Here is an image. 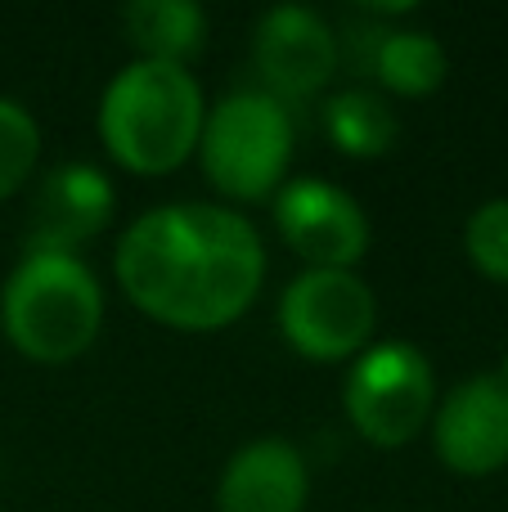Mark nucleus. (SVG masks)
<instances>
[{"label": "nucleus", "mask_w": 508, "mask_h": 512, "mask_svg": "<svg viewBox=\"0 0 508 512\" xmlns=\"http://www.w3.org/2000/svg\"><path fill=\"white\" fill-rule=\"evenodd\" d=\"M41 158V131L32 113L14 99H0V198L23 189V180L36 171Z\"/></svg>", "instance_id": "15"}, {"label": "nucleus", "mask_w": 508, "mask_h": 512, "mask_svg": "<svg viewBox=\"0 0 508 512\" xmlns=\"http://www.w3.org/2000/svg\"><path fill=\"white\" fill-rule=\"evenodd\" d=\"M374 292L356 270H306L279 297V328L306 360H351L374 333Z\"/></svg>", "instance_id": "6"}, {"label": "nucleus", "mask_w": 508, "mask_h": 512, "mask_svg": "<svg viewBox=\"0 0 508 512\" xmlns=\"http://www.w3.org/2000/svg\"><path fill=\"white\" fill-rule=\"evenodd\" d=\"M311 499L306 459L288 441H252L225 463L216 512H302Z\"/></svg>", "instance_id": "11"}, {"label": "nucleus", "mask_w": 508, "mask_h": 512, "mask_svg": "<svg viewBox=\"0 0 508 512\" xmlns=\"http://www.w3.org/2000/svg\"><path fill=\"white\" fill-rule=\"evenodd\" d=\"M324 131L347 158H378L396 140V113L374 90H342L324 104Z\"/></svg>", "instance_id": "14"}, {"label": "nucleus", "mask_w": 508, "mask_h": 512, "mask_svg": "<svg viewBox=\"0 0 508 512\" xmlns=\"http://www.w3.org/2000/svg\"><path fill=\"white\" fill-rule=\"evenodd\" d=\"M252 59L266 81V95L288 104V99H311L329 86L342 63V45L315 9L275 5L261 14L252 32Z\"/></svg>", "instance_id": "8"}, {"label": "nucleus", "mask_w": 508, "mask_h": 512, "mask_svg": "<svg viewBox=\"0 0 508 512\" xmlns=\"http://www.w3.org/2000/svg\"><path fill=\"white\" fill-rule=\"evenodd\" d=\"M266 248L248 216L212 203L144 212L117 243V283L149 319L180 333L225 328L257 301Z\"/></svg>", "instance_id": "1"}, {"label": "nucleus", "mask_w": 508, "mask_h": 512, "mask_svg": "<svg viewBox=\"0 0 508 512\" xmlns=\"http://www.w3.org/2000/svg\"><path fill=\"white\" fill-rule=\"evenodd\" d=\"M365 41V68L383 81L392 95H432L446 81V50L428 32L405 27H365L356 32Z\"/></svg>", "instance_id": "12"}, {"label": "nucleus", "mask_w": 508, "mask_h": 512, "mask_svg": "<svg viewBox=\"0 0 508 512\" xmlns=\"http://www.w3.org/2000/svg\"><path fill=\"white\" fill-rule=\"evenodd\" d=\"M117 212L113 180L90 162H63L41 180L32 198V230L27 252H77L90 243Z\"/></svg>", "instance_id": "10"}, {"label": "nucleus", "mask_w": 508, "mask_h": 512, "mask_svg": "<svg viewBox=\"0 0 508 512\" xmlns=\"http://www.w3.org/2000/svg\"><path fill=\"white\" fill-rule=\"evenodd\" d=\"M203 117V90L185 68L135 59L99 99V140L126 171L167 176L198 149Z\"/></svg>", "instance_id": "2"}, {"label": "nucleus", "mask_w": 508, "mask_h": 512, "mask_svg": "<svg viewBox=\"0 0 508 512\" xmlns=\"http://www.w3.org/2000/svg\"><path fill=\"white\" fill-rule=\"evenodd\" d=\"M468 261L486 274V279L508 283V198H491L468 216L464 230Z\"/></svg>", "instance_id": "16"}, {"label": "nucleus", "mask_w": 508, "mask_h": 512, "mask_svg": "<svg viewBox=\"0 0 508 512\" xmlns=\"http://www.w3.org/2000/svg\"><path fill=\"white\" fill-rule=\"evenodd\" d=\"M275 221L284 243L311 270H351L369 252V216L329 180H288L275 194Z\"/></svg>", "instance_id": "7"}, {"label": "nucleus", "mask_w": 508, "mask_h": 512, "mask_svg": "<svg viewBox=\"0 0 508 512\" xmlns=\"http://www.w3.org/2000/svg\"><path fill=\"white\" fill-rule=\"evenodd\" d=\"M437 454L459 477H491L508 463V382L477 373L459 382L437 409Z\"/></svg>", "instance_id": "9"}, {"label": "nucleus", "mask_w": 508, "mask_h": 512, "mask_svg": "<svg viewBox=\"0 0 508 512\" xmlns=\"http://www.w3.org/2000/svg\"><path fill=\"white\" fill-rule=\"evenodd\" d=\"M500 378H504V382H508V360H504V369H500Z\"/></svg>", "instance_id": "17"}, {"label": "nucleus", "mask_w": 508, "mask_h": 512, "mask_svg": "<svg viewBox=\"0 0 508 512\" xmlns=\"http://www.w3.org/2000/svg\"><path fill=\"white\" fill-rule=\"evenodd\" d=\"M437 414V373L410 342H378L347 373V418L365 441L405 445Z\"/></svg>", "instance_id": "5"}, {"label": "nucleus", "mask_w": 508, "mask_h": 512, "mask_svg": "<svg viewBox=\"0 0 508 512\" xmlns=\"http://www.w3.org/2000/svg\"><path fill=\"white\" fill-rule=\"evenodd\" d=\"M0 324L18 355L36 364H68L99 337L104 292L77 256L27 252L0 292Z\"/></svg>", "instance_id": "3"}, {"label": "nucleus", "mask_w": 508, "mask_h": 512, "mask_svg": "<svg viewBox=\"0 0 508 512\" xmlns=\"http://www.w3.org/2000/svg\"><path fill=\"white\" fill-rule=\"evenodd\" d=\"M122 27L140 59L185 68L207 41V14L194 0H131L122 9Z\"/></svg>", "instance_id": "13"}, {"label": "nucleus", "mask_w": 508, "mask_h": 512, "mask_svg": "<svg viewBox=\"0 0 508 512\" xmlns=\"http://www.w3.org/2000/svg\"><path fill=\"white\" fill-rule=\"evenodd\" d=\"M198 153L221 194L257 203L284 189L293 162V117L266 90H234L203 117Z\"/></svg>", "instance_id": "4"}]
</instances>
